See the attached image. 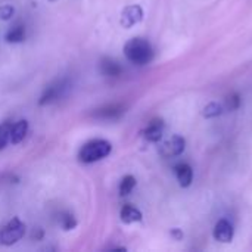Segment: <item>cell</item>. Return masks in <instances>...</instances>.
Here are the masks:
<instances>
[{
	"instance_id": "1",
	"label": "cell",
	"mask_w": 252,
	"mask_h": 252,
	"mask_svg": "<svg viewBox=\"0 0 252 252\" xmlns=\"http://www.w3.org/2000/svg\"><path fill=\"white\" fill-rule=\"evenodd\" d=\"M124 55L131 63L142 66V65H148L154 59V49L148 40L134 37L126 43Z\"/></svg>"
},
{
	"instance_id": "2",
	"label": "cell",
	"mask_w": 252,
	"mask_h": 252,
	"mask_svg": "<svg viewBox=\"0 0 252 252\" xmlns=\"http://www.w3.org/2000/svg\"><path fill=\"white\" fill-rule=\"evenodd\" d=\"M111 151H112L111 142L105 139H94L83 145V148L78 152V159L84 164H92L106 158L111 154Z\"/></svg>"
},
{
	"instance_id": "3",
	"label": "cell",
	"mask_w": 252,
	"mask_h": 252,
	"mask_svg": "<svg viewBox=\"0 0 252 252\" xmlns=\"http://www.w3.org/2000/svg\"><path fill=\"white\" fill-rule=\"evenodd\" d=\"M24 235H25V223L21 221L18 217H13L4 226L0 227V244L4 247L15 245L24 238Z\"/></svg>"
},
{
	"instance_id": "4",
	"label": "cell",
	"mask_w": 252,
	"mask_h": 252,
	"mask_svg": "<svg viewBox=\"0 0 252 252\" xmlns=\"http://www.w3.org/2000/svg\"><path fill=\"white\" fill-rule=\"evenodd\" d=\"M66 89H68V81L66 80H58V81H55L53 84H50L49 87L44 89V92H43V94H41V97L38 100V105L40 106H44V105H49V103L58 100L63 94V92Z\"/></svg>"
},
{
	"instance_id": "5",
	"label": "cell",
	"mask_w": 252,
	"mask_h": 252,
	"mask_svg": "<svg viewBox=\"0 0 252 252\" xmlns=\"http://www.w3.org/2000/svg\"><path fill=\"white\" fill-rule=\"evenodd\" d=\"M185 146H186V142L182 136H171L168 140H165L159 149L161 155L165 157V158H173V157H179L180 154H183L185 151Z\"/></svg>"
},
{
	"instance_id": "6",
	"label": "cell",
	"mask_w": 252,
	"mask_h": 252,
	"mask_svg": "<svg viewBox=\"0 0 252 252\" xmlns=\"http://www.w3.org/2000/svg\"><path fill=\"white\" fill-rule=\"evenodd\" d=\"M143 19V9L139 4L127 6L121 13V25L124 28H131Z\"/></svg>"
},
{
	"instance_id": "7",
	"label": "cell",
	"mask_w": 252,
	"mask_h": 252,
	"mask_svg": "<svg viewBox=\"0 0 252 252\" xmlns=\"http://www.w3.org/2000/svg\"><path fill=\"white\" fill-rule=\"evenodd\" d=\"M233 226L227 220H219L214 226V239L223 244H229L233 239Z\"/></svg>"
},
{
	"instance_id": "8",
	"label": "cell",
	"mask_w": 252,
	"mask_h": 252,
	"mask_svg": "<svg viewBox=\"0 0 252 252\" xmlns=\"http://www.w3.org/2000/svg\"><path fill=\"white\" fill-rule=\"evenodd\" d=\"M162 133H164V123L162 120H154L148 124V127L143 130V137L148 140V142H152V143H157L161 140L162 137Z\"/></svg>"
},
{
	"instance_id": "9",
	"label": "cell",
	"mask_w": 252,
	"mask_h": 252,
	"mask_svg": "<svg viewBox=\"0 0 252 252\" xmlns=\"http://www.w3.org/2000/svg\"><path fill=\"white\" fill-rule=\"evenodd\" d=\"M176 176L182 188H189L193 180V170L189 164L183 162L176 167Z\"/></svg>"
},
{
	"instance_id": "10",
	"label": "cell",
	"mask_w": 252,
	"mask_h": 252,
	"mask_svg": "<svg viewBox=\"0 0 252 252\" xmlns=\"http://www.w3.org/2000/svg\"><path fill=\"white\" fill-rule=\"evenodd\" d=\"M27 133H28V123L25 120H21V121L12 124V127H10V143L12 145L21 143L25 139Z\"/></svg>"
},
{
	"instance_id": "11",
	"label": "cell",
	"mask_w": 252,
	"mask_h": 252,
	"mask_svg": "<svg viewBox=\"0 0 252 252\" xmlns=\"http://www.w3.org/2000/svg\"><path fill=\"white\" fill-rule=\"evenodd\" d=\"M120 217H121V221L126 223V224H133V223H139L142 221V213L133 207V205H124L120 211Z\"/></svg>"
},
{
	"instance_id": "12",
	"label": "cell",
	"mask_w": 252,
	"mask_h": 252,
	"mask_svg": "<svg viewBox=\"0 0 252 252\" xmlns=\"http://www.w3.org/2000/svg\"><path fill=\"white\" fill-rule=\"evenodd\" d=\"M4 38H6L7 43H22L25 40V25L21 24V22L12 25L7 30Z\"/></svg>"
},
{
	"instance_id": "13",
	"label": "cell",
	"mask_w": 252,
	"mask_h": 252,
	"mask_svg": "<svg viewBox=\"0 0 252 252\" xmlns=\"http://www.w3.org/2000/svg\"><path fill=\"white\" fill-rule=\"evenodd\" d=\"M100 72L106 77H120L123 72V68L118 62L112 59H103L100 62Z\"/></svg>"
},
{
	"instance_id": "14",
	"label": "cell",
	"mask_w": 252,
	"mask_h": 252,
	"mask_svg": "<svg viewBox=\"0 0 252 252\" xmlns=\"http://www.w3.org/2000/svg\"><path fill=\"white\" fill-rule=\"evenodd\" d=\"M121 114H123L121 105H108V106H103L102 109H97L94 115L102 120H114V118H118Z\"/></svg>"
},
{
	"instance_id": "15",
	"label": "cell",
	"mask_w": 252,
	"mask_h": 252,
	"mask_svg": "<svg viewBox=\"0 0 252 252\" xmlns=\"http://www.w3.org/2000/svg\"><path fill=\"white\" fill-rule=\"evenodd\" d=\"M134 188H136V179L133 176H126V177H123V180L120 183V195L127 196L133 192Z\"/></svg>"
},
{
	"instance_id": "16",
	"label": "cell",
	"mask_w": 252,
	"mask_h": 252,
	"mask_svg": "<svg viewBox=\"0 0 252 252\" xmlns=\"http://www.w3.org/2000/svg\"><path fill=\"white\" fill-rule=\"evenodd\" d=\"M10 123H3L0 124V151L6 148V145L10 142Z\"/></svg>"
},
{
	"instance_id": "17",
	"label": "cell",
	"mask_w": 252,
	"mask_h": 252,
	"mask_svg": "<svg viewBox=\"0 0 252 252\" xmlns=\"http://www.w3.org/2000/svg\"><path fill=\"white\" fill-rule=\"evenodd\" d=\"M59 223H61V226H62L63 230H72L77 226V220L69 213H62L59 216Z\"/></svg>"
},
{
	"instance_id": "18",
	"label": "cell",
	"mask_w": 252,
	"mask_h": 252,
	"mask_svg": "<svg viewBox=\"0 0 252 252\" xmlns=\"http://www.w3.org/2000/svg\"><path fill=\"white\" fill-rule=\"evenodd\" d=\"M220 114H221V105L216 102H211L204 108V117L207 118H214V117H219Z\"/></svg>"
},
{
	"instance_id": "19",
	"label": "cell",
	"mask_w": 252,
	"mask_h": 252,
	"mask_svg": "<svg viewBox=\"0 0 252 252\" xmlns=\"http://www.w3.org/2000/svg\"><path fill=\"white\" fill-rule=\"evenodd\" d=\"M241 105V96L238 93H230L226 99V106L229 111H236Z\"/></svg>"
},
{
	"instance_id": "20",
	"label": "cell",
	"mask_w": 252,
	"mask_h": 252,
	"mask_svg": "<svg viewBox=\"0 0 252 252\" xmlns=\"http://www.w3.org/2000/svg\"><path fill=\"white\" fill-rule=\"evenodd\" d=\"M15 15V7L12 4H1L0 6V19L7 21Z\"/></svg>"
},
{
	"instance_id": "21",
	"label": "cell",
	"mask_w": 252,
	"mask_h": 252,
	"mask_svg": "<svg viewBox=\"0 0 252 252\" xmlns=\"http://www.w3.org/2000/svg\"><path fill=\"white\" fill-rule=\"evenodd\" d=\"M171 235H173V236H174V238H176L177 241H180V239L183 238V233H182V232H180L179 229H174V230H171Z\"/></svg>"
},
{
	"instance_id": "22",
	"label": "cell",
	"mask_w": 252,
	"mask_h": 252,
	"mask_svg": "<svg viewBox=\"0 0 252 252\" xmlns=\"http://www.w3.org/2000/svg\"><path fill=\"white\" fill-rule=\"evenodd\" d=\"M50 1H55V0H50Z\"/></svg>"
}]
</instances>
